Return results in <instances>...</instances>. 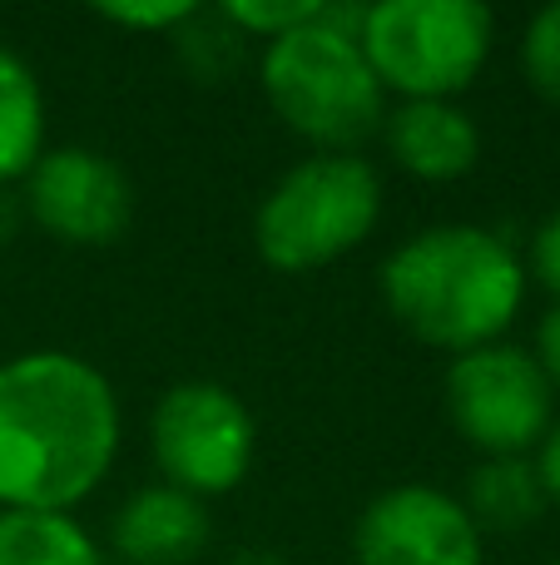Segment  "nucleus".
Masks as SVG:
<instances>
[{
  "label": "nucleus",
  "instance_id": "f257e3e1",
  "mask_svg": "<svg viewBox=\"0 0 560 565\" xmlns=\"http://www.w3.org/2000/svg\"><path fill=\"white\" fill-rule=\"evenodd\" d=\"M119 392L89 358L30 348L0 362V511L85 507L115 471Z\"/></svg>",
  "mask_w": 560,
  "mask_h": 565
},
{
  "label": "nucleus",
  "instance_id": "f03ea898",
  "mask_svg": "<svg viewBox=\"0 0 560 565\" xmlns=\"http://www.w3.org/2000/svg\"><path fill=\"white\" fill-rule=\"evenodd\" d=\"M526 288L531 278L511 238L482 224L417 228L377 268L387 318L446 358L506 342V328L521 318Z\"/></svg>",
  "mask_w": 560,
  "mask_h": 565
},
{
  "label": "nucleus",
  "instance_id": "7ed1b4c3",
  "mask_svg": "<svg viewBox=\"0 0 560 565\" xmlns=\"http://www.w3.org/2000/svg\"><path fill=\"white\" fill-rule=\"evenodd\" d=\"M367 6H317L308 25L258 50V89L273 119L313 154H363L383 135L387 89L367 65L357 30Z\"/></svg>",
  "mask_w": 560,
  "mask_h": 565
},
{
  "label": "nucleus",
  "instance_id": "20e7f679",
  "mask_svg": "<svg viewBox=\"0 0 560 565\" xmlns=\"http://www.w3.org/2000/svg\"><path fill=\"white\" fill-rule=\"evenodd\" d=\"M383 179L363 154H308L273 179L254 214V248L273 274H317L373 238Z\"/></svg>",
  "mask_w": 560,
  "mask_h": 565
},
{
  "label": "nucleus",
  "instance_id": "39448f33",
  "mask_svg": "<svg viewBox=\"0 0 560 565\" xmlns=\"http://www.w3.org/2000/svg\"><path fill=\"white\" fill-rule=\"evenodd\" d=\"M357 45L387 99H456L492 60L496 15L476 0H377Z\"/></svg>",
  "mask_w": 560,
  "mask_h": 565
},
{
  "label": "nucleus",
  "instance_id": "423d86ee",
  "mask_svg": "<svg viewBox=\"0 0 560 565\" xmlns=\"http://www.w3.org/2000/svg\"><path fill=\"white\" fill-rule=\"evenodd\" d=\"M149 461L159 481L208 507L248 481L258 457V422L234 387L214 377H184L149 407Z\"/></svg>",
  "mask_w": 560,
  "mask_h": 565
},
{
  "label": "nucleus",
  "instance_id": "0eeeda50",
  "mask_svg": "<svg viewBox=\"0 0 560 565\" xmlns=\"http://www.w3.org/2000/svg\"><path fill=\"white\" fill-rule=\"evenodd\" d=\"M556 387L521 342H486L446 362L442 407L456 437L482 457H536L556 427Z\"/></svg>",
  "mask_w": 560,
  "mask_h": 565
},
{
  "label": "nucleus",
  "instance_id": "6e6552de",
  "mask_svg": "<svg viewBox=\"0 0 560 565\" xmlns=\"http://www.w3.org/2000/svg\"><path fill=\"white\" fill-rule=\"evenodd\" d=\"M25 224L65 248H109L134 224L129 174L89 145H50L20 179Z\"/></svg>",
  "mask_w": 560,
  "mask_h": 565
},
{
  "label": "nucleus",
  "instance_id": "1a4fd4ad",
  "mask_svg": "<svg viewBox=\"0 0 560 565\" xmlns=\"http://www.w3.org/2000/svg\"><path fill=\"white\" fill-rule=\"evenodd\" d=\"M357 565H486V536L442 487H387L353 521Z\"/></svg>",
  "mask_w": 560,
  "mask_h": 565
},
{
  "label": "nucleus",
  "instance_id": "9d476101",
  "mask_svg": "<svg viewBox=\"0 0 560 565\" xmlns=\"http://www.w3.org/2000/svg\"><path fill=\"white\" fill-rule=\"evenodd\" d=\"M383 145L402 174L422 184H456L482 159V129L456 99H397L387 105Z\"/></svg>",
  "mask_w": 560,
  "mask_h": 565
},
{
  "label": "nucleus",
  "instance_id": "9b49d317",
  "mask_svg": "<svg viewBox=\"0 0 560 565\" xmlns=\"http://www.w3.org/2000/svg\"><path fill=\"white\" fill-rule=\"evenodd\" d=\"M208 507L164 481L129 491L109 521V546L125 565H189L208 546Z\"/></svg>",
  "mask_w": 560,
  "mask_h": 565
},
{
  "label": "nucleus",
  "instance_id": "f8f14e48",
  "mask_svg": "<svg viewBox=\"0 0 560 565\" xmlns=\"http://www.w3.org/2000/svg\"><path fill=\"white\" fill-rule=\"evenodd\" d=\"M466 507V516L476 521V531H526L551 511L541 487V471H536V457H482L472 471H466V491L456 497Z\"/></svg>",
  "mask_w": 560,
  "mask_h": 565
},
{
  "label": "nucleus",
  "instance_id": "ddd939ff",
  "mask_svg": "<svg viewBox=\"0 0 560 565\" xmlns=\"http://www.w3.org/2000/svg\"><path fill=\"white\" fill-rule=\"evenodd\" d=\"M45 89L20 50L0 40V184L20 189V179L45 154Z\"/></svg>",
  "mask_w": 560,
  "mask_h": 565
},
{
  "label": "nucleus",
  "instance_id": "4468645a",
  "mask_svg": "<svg viewBox=\"0 0 560 565\" xmlns=\"http://www.w3.org/2000/svg\"><path fill=\"white\" fill-rule=\"evenodd\" d=\"M0 565H105V556L79 516L0 511Z\"/></svg>",
  "mask_w": 560,
  "mask_h": 565
},
{
  "label": "nucleus",
  "instance_id": "2eb2a0df",
  "mask_svg": "<svg viewBox=\"0 0 560 565\" xmlns=\"http://www.w3.org/2000/svg\"><path fill=\"white\" fill-rule=\"evenodd\" d=\"M169 40H174L179 65H184L189 79H198V85H224V79H234L238 70L248 65L244 30H238L218 6H208V10L194 6V15H189Z\"/></svg>",
  "mask_w": 560,
  "mask_h": 565
},
{
  "label": "nucleus",
  "instance_id": "dca6fc26",
  "mask_svg": "<svg viewBox=\"0 0 560 565\" xmlns=\"http://www.w3.org/2000/svg\"><path fill=\"white\" fill-rule=\"evenodd\" d=\"M521 75L546 105L560 109V0L536 10L521 35Z\"/></svg>",
  "mask_w": 560,
  "mask_h": 565
},
{
  "label": "nucleus",
  "instance_id": "f3484780",
  "mask_svg": "<svg viewBox=\"0 0 560 565\" xmlns=\"http://www.w3.org/2000/svg\"><path fill=\"white\" fill-rule=\"evenodd\" d=\"M218 10H224V15L244 30V40L268 45V40H278V35H288V30L308 25V20L317 15V0H224Z\"/></svg>",
  "mask_w": 560,
  "mask_h": 565
},
{
  "label": "nucleus",
  "instance_id": "a211bd4d",
  "mask_svg": "<svg viewBox=\"0 0 560 565\" xmlns=\"http://www.w3.org/2000/svg\"><path fill=\"white\" fill-rule=\"evenodd\" d=\"M95 15L119 30H134V35H174L194 15V6L189 0H105L95 6Z\"/></svg>",
  "mask_w": 560,
  "mask_h": 565
},
{
  "label": "nucleus",
  "instance_id": "6ab92c4d",
  "mask_svg": "<svg viewBox=\"0 0 560 565\" xmlns=\"http://www.w3.org/2000/svg\"><path fill=\"white\" fill-rule=\"evenodd\" d=\"M521 264H526V278L541 282V288L551 292V302H560V209L536 224V234H531V244H526Z\"/></svg>",
  "mask_w": 560,
  "mask_h": 565
},
{
  "label": "nucleus",
  "instance_id": "aec40b11",
  "mask_svg": "<svg viewBox=\"0 0 560 565\" xmlns=\"http://www.w3.org/2000/svg\"><path fill=\"white\" fill-rule=\"evenodd\" d=\"M531 358L541 362L546 382H551V387H556V397H560V302H551V308L541 312V322H536Z\"/></svg>",
  "mask_w": 560,
  "mask_h": 565
},
{
  "label": "nucleus",
  "instance_id": "412c9836",
  "mask_svg": "<svg viewBox=\"0 0 560 565\" xmlns=\"http://www.w3.org/2000/svg\"><path fill=\"white\" fill-rule=\"evenodd\" d=\"M536 471H541V487H546V501L560 511V417L556 427L546 431V441L536 447Z\"/></svg>",
  "mask_w": 560,
  "mask_h": 565
},
{
  "label": "nucleus",
  "instance_id": "4be33fe9",
  "mask_svg": "<svg viewBox=\"0 0 560 565\" xmlns=\"http://www.w3.org/2000/svg\"><path fill=\"white\" fill-rule=\"evenodd\" d=\"M20 228H25V204H20V189L0 184V248L15 244Z\"/></svg>",
  "mask_w": 560,
  "mask_h": 565
},
{
  "label": "nucleus",
  "instance_id": "5701e85b",
  "mask_svg": "<svg viewBox=\"0 0 560 565\" xmlns=\"http://www.w3.org/2000/svg\"><path fill=\"white\" fill-rule=\"evenodd\" d=\"M228 565H288L283 556H278V551H263V546H254V551H238L234 561Z\"/></svg>",
  "mask_w": 560,
  "mask_h": 565
},
{
  "label": "nucleus",
  "instance_id": "b1692460",
  "mask_svg": "<svg viewBox=\"0 0 560 565\" xmlns=\"http://www.w3.org/2000/svg\"><path fill=\"white\" fill-rule=\"evenodd\" d=\"M551 565H560V561H551Z\"/></svg>",
  "mask_w": 560,
  "mask_h": 565
}]
</instances>
